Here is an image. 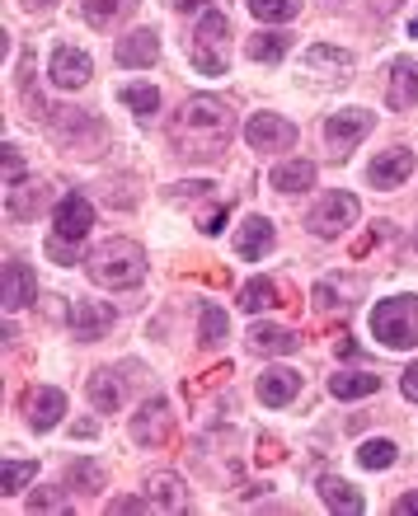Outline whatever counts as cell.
I'll use <instances>...</instances> for the list:
<instances>
[{"instance_id": "1", "label": "cell", "mask_w": 418, "mask_h": 516, "mask_svg": "<svg viewBox=\"0 0 418 516\" xmlns=\"http://www.w3.org/2000/svg\"><path fill=\"white\" fill-rule=\"evenodd\" d=\"M90 277L99 287H113V291L137 287L141 277H146V254H141V244H132V240L99 244L90 254Z\"/></svg>"}, {"instance_id": "2", "label": "cell", "mask_w": 418, "mask_h": 516, "mask_svg": "<svg viewBox=\"0 0 418 516\" xmlns=\"http://www.w3.org/2000/svg\"><path fill=\"white\" fill-rule=\"evenodd\" d=\"M372 334L381 338V348L409 352L418 348V301L414 296H390L372 310Z\"/></svg>"}, {"instance_id": "3", "label": "cell", "mask_w": 418, "mask_h": 516, "mask_svg": "<svg viewBox=\"0 0 418 516\" xmlns=\"http://www.w3.org/2000/svg\"><path fill=\"white\" fill-rule=\"evenodd\" d=\"M226 38H231V19L221 10H202L198 33H193V66L202 76H226V52H221Z\"/></svg>"}, {"instance_id": "4", "label": "cell", "mask_w": 418, "mask_h": 516, "mask_svg": "<svg viewBox=\"0 0 418 516\" xmlns=\"http://www.w3.org/2000/svg\"><path fill=\"white\" fill-rule=\"evenodd\" d=\"M362 216L353 193H325V198L310 207V221L306 226L320 235V240H339L343 230H353V221Z\"/></svg>"}, {"instance_id": "5", "label": "cell", "mask_w": 418, "mask_h": 516, "mask_svg": "<svg viewBox=\"0 0 418 516\" xmlns=\"http://www.w3.org/2000/svg\"><path fill=\"white\" fill-rule=\"evenodd\" d=\"M179 132H193V137H226L231 132V113L221 99L202 94V99H188L184 113H179Z\"/></svg>"}, {"instance_id": "6", "label": "cell", "mask_w": 418, "mask_h": 516, "mask_svg": "<svg viewBox=\"0 0 418 516\" xmlns=\"http://www.w3.org/2000/svg\"><path fill=\"white\" fill-rule=\"evenodd\" d=\"M372 127H376V113H367V108H339V113H329V118H325L329 151H334V155L353 151V146L367 137Z\"/></svg>"}, {"instance_id": "7", "label": "cell", "mask_w": 418, "mask_h": 516, "mask_svg": "<svg viewBox=\"0 0 418 516\" xmlns=\"http://www.w3.org/2000/svg\"><path fill=\"white\" fill-rule=\"evenodd\" d=\"M90 226H94V207L85 202V193H66V198L57 202V212H52V230H57V240L80 244L85 235H90Z\"/></svg>"}, {"instance_id": "8", "label": "cell", "mask_w": 418, "mask_h": 516, "mask_svg": "<svg viewBox=\"0 0 418 516\" xmlns=\"http://www.w3.org/2000/svg\"><path fill=\"white\" fill-rule=\"evenodd\" d=\"M245 141L254 151H287V146H296V127L282 113H254L245 122Z\"/></svg>"}, {"instance_id": "9", "label": "cell", "mask_w": 418, "mask_h": 516, "mask_svg": "<svg viewBox=\"0 0 418 516\" xmlns=\"http://www.w3.org/2000/svg\"><path fill=\"white\" fill-rule=\"evenodd\" d=\"M38 296V282H33V268L24 258H5V273H0V301H5V315L10 310H24Z\"/></svg>"}, {"instance_id": "10", "label": "cell", "mask_w": 418, "mask_h": 516, "mask_svg": "<svg viewBox=\"0 0 418 516\" xmlns=\"http://www.w3.org/2000/svg\"><path fill=\"white\" fill-rule=\"evenodd\" d=\"M66 319H71V329H76L85 343H94V338H104L113 329V319H118V310L104 301H71L66 305Z\"/></svg>"}, {"instance_id": "11", "label": "cell", "mask_w": 418, "mask_h": 516, "mask_svg": "<svg viewBox=\"0 0 418 516\" xmlns=\"http://www.w3.org/2000/svg\"><path fill=\"white\" fill-rule=\"evenodd\" d=\"M390 85H386V104L395 108V113H404V108L418 104V61L414 57H395L390 61Z\"/></svg>"}, {"instance_id": "12", "label": "cell", "mask_w": 418, "mask_h": 516, "mask_svg": "<svg viewBox=\"0 0 418 516\" xmlns=\"http://www.w3.org/2000/svg\"><path fill=\"white\" fill-rule=\"evenodd\" d=\"M47 76H52V85H62V90H80V85L94 76V66H90V57H85L80 47H57V52H52V66H47Z\"/></svg>"}, {"instance_id": "13", "label": "cell", "mask_w": 418, "mask_h": 516, "mask_svg": "<svg viewBox=\"0 0 418 516\" xmlns=\"http://www.w3.org/2000/svg\"><path fill=\"white\" fill-rule=\"evenodd\" d=\"M132 437L141 446H160V441L170 437V404L165 399H146L141 413H132Z\"/></svg>"}, {"instance_id": "14", "label": "cell", "mask_w": 418, "mask_h": 516, "mask_svg": "<svg viewBox=\"0 0 418 516\" xmlns=\"http://www.w3.org/2000/svg\"><path fill=\"white\" fill-rule=\"evenodd\" d=\"M414 151H386V155H376L372 165H367V183H372V188H400L404 179H409V174H414Z\"/></svg>"}, {"instance_id": "15", "label": "cell", "mask_w": 418, "mask_h": 516, "mask_svg": "<svg viewBox=\"0 0 418 516\" xmlns=\"http://www.w3.org/2000/svg\"><path fill=\"white\" fill-rule=\"evenodd\" d=\"M296 395H301V371H292V366H268L264 376H259V399H264L268 409H282Z\"/></svg>"}, {"instance_id": "16", "label": "cell", "mask_w": 418, "mask_h": 516, "mask_svg": "<svg viewBox=\"0 0 418 516\" xmlns=\"http://www.w3.org/2000/svg\"><path fill=\"white\" fill-rule=\"evenodd\" d=\"M268 249H273V221L268 216H249L245 226L235 230V254L245 263H259Z\"/></svg>"}, {"instance_id": "17", "label": "cell", "mask_w": 418, "mask_h": 516, "mask_svg": "<svg viewBox=\"0 0 418 516\" xmlns=\"http://www.w3.org/2000/svg\"><path fill=\"white\" fill-rule=\"evenodd\" d=\"M123 371H94L90 385H85V395H90V404L99 413H118L123 409Z\"/></svg>"}, {"instance_id": "18", "label": "cell", "mask_w": 418, "mask_h": 516, "mask_svg": "<svg viewBox=\"0 0 418 516\" xmlns=\"http://www.w3.org/2000/svg\"><path fill=\"white\" fill-rule=\"evenodd\" d=\"M62 413H66L62 390H33L29 395V427L33 432H52V427L62 423Z\"/></svg>"}, {"instance_id": "19", "label": "cell", "mask_w": 418, "mask_h": 516, "mask_svg": "<svg viewBox=\"0 0 418 516\" xmlns=\"http://www.w3.org/2000/svg\"><path fill=\"white\" fill-rule=\"evenodd\" d=\"M320 498H325L329 512H339V516H357L367 502H362V493H357L348 479H339V474H325L320 479Z\"/></svg>"}, {"instance_id": "20", "label": "cell", "mask_w": 418, "mask_h": 516, "mask_svg": "<svg viewBox=\"0 0 418 516\" xmlns=\"http://www.w3.org/2000/svg\"><path fill=\"white\" fill-rule=\"evenodd\" d=\"M155 61H160V38L151 29L127 33L118 43V66H155Z\"/></svg>"}, {"instance_id": "21", "label": "cell", "mask_w": 418, "mask_h": 516, "mask_svg": "<svg viewBox=\"0 0 418 516\" xmlns=\"http://www.w3.org/2000/svg\"><path fill=\"white\" fill-rule=\"evenodd\" d=\"M348 66H353V57L339 52V47H329V43H315L306 52V71H315V76H325V80L348 76Z\"/></svg>"}, {"instance_id": "22", "label": "cell", "mask_w": 418, "mask_h": 516, "mask_svg": "<svg viewBox=\"0 0 418 516\" xmlns=\"http://www.w3.org/2000/svg\"><path fill=\"white\" fill-rule=\"evenodd\" d=\"M151 502L160 512H188V493L179 474H151Z\"/></svg>"}, {"instance_id": "23", "label": "cell", "mask_w": 418, "mask_h": 516, "mask_svg": "<svg viewBox=\"0 0 418 516\" xmlns=\"http://www.w3.org/2000/svg\"><path fill=\"white\" fill-rule=\"evenodd\" d=\"M381 390V376H372V371H343V376L329 380V395L334 399H367Z\"/></svg>"}, {"instance_id": "24", "label": "cell", "mask_w": 418, "mask_h": 516, "mask_svg": "<svg viewBox=\"0 0 418 516\" xmlns=\"http://www.w3.org/2000/svg\"><path fill=\"white\" fill-rule=\"evenodd\" d=\"M249 348H254V352H273V357H278V352H296V348H301V338H296L292 329L254 324V329H249Z\"/></svg>"}, {"instance_id": "25", "label": "cell", "mask_w": 418, "mask_h": 516, "mask_svg": "<svg viewBox=\"0 0 418 516\" xmlns=\"http://www.w3.org/2000/svg\"><path fill=\"white\" fill-rule=\"evenodd\" d=\"M273 188L278 193H306V188H315V165L310 160H287V165L273 169Z\"/></svg>"}, {"instance_id": "26", "label": "cell", "mask_w": 418, "mask_h": 516, "mask_svg": "<svg viewBox=\"0 0 418 516\" xmlns=\"http://www.w3.org/2000/svg\"><path fill=\"white\" fill-rule=\"evenodd\" d=\"M245 52L254 61H282L287 52H292V33H282V29H273V33H254L245 43Z\"/></svg>"}, {"instance_id": "27", "label": "cell", "mask_w": 418, "mask_h": 516, "mask_svg": "<svg viewBox=\"0 0 418 516\" xmlns=\"http://www.w3.org/2000/svg\"><path fill=\"white\" fill-rule=\"evenodd\" d=\"M273 301H278V287H273L268 277H254V282H245V287H240V296H235V305H240V310H249V315L268 310Z\"/></svg>"}, {"instance_id": "28", "label": "cell", "mask_w": 418, "mask_h": 516, "mask_svg": "<svg viewBox=\"0 0 418 516\" xmlns=\"http://www.w3.org/2000/svg\"><path fill=\"white\" fill-rule=\"evenodd\" d=\"M395 441H386V437H372V441H362V451H357V465L362 470H390L395 465Z\"/></svg>"}, {"instance_id": "29", "label": "cell", "mask_w": 418, "mask_h": 516, "mask_svg": "<svg viewBox=\"0 0 418 516\" xmlns=\"http://www.w3.org/2000/svg\"><path fill=\"white\" fill-rule=\"evenodd\" d=\"M66 488L90 498V493H99V488H104V470H99L94 460H76V465L66 470Z\"/></svg>"}, {"instance_id": "30", "label": "cell", "mask_w": 418, "mask_h": 516, "mask_svg": "<svg viewBox=\"0 0 418 516\" xmlns=\"http://www.w3.org/2000/svg\"><path fill=\"white\" fill-rule=\"evenodd\" d=\"M249 10L264 24H287V19L301 15V0H249Z\"/></svg>"}, {"instance_id": "31", "label": "cell", "mask_w": 418, "mask_h": 516, "mask_svg": "<svg viewBox=\"0 0 418 516\" xmlns=\"http://www.w3.org/2000/svg\"><path fill=\"white\" fill-rule=\"evenodd\" d=\"M226 329H231V319H226V310H221V305H202V329H198V338L202 343H212V348H217L221 338H226Z\"/></svg>"}, {"instance_id": "32", "label": "cell", "mask_w": 418, "mask_h": 516, "mask_svg": "<svg viewBox=\"0 0 418 516\" xmlns=\"http://www.w3.org/2000/svg\"><path fill=\"white\" fill-rule=\"evenodd\" d=\"M33 474H38V465H33V460H5V470H0V493H5V498H10V493H19Z\"/></svg>"}, {"instance_id": "33", "label": "cell", "mask_w": 418, "mask_h": 516, "mask_svg": "<svg viewBox=\"0 0 418 516\" xmlns=\"http://www.w3.org/2000/svg\"><path fill=\"white\" fill-rule=\"evenodd\" d=\"M123 104L146 118V113H155V108H160V90H155V85H123Z\"/></svg>"}, {"instance_id": "34", "label": "cell", "mask_w": 418, "mask_h": 516, "mask_svg": "<svg viewBox=\"0 0 418 516\" xmlns=\"http://www.w3.org/2000/svg\"><path fill=\"white\" fill-rule=\"evenodd\" d=\"M127 5H132V0H85V19H90V24H109L113 15H123Z\"/></svg>"}, {"instance_id": "35", "label": "cell", "mask_w": 418, "mask_h": 516, "mask_svg": "<svg viewBox=\"0 0 418 516\" xmlns=\"http://www.w3.org/2000/svg\"><path fill=\"white\" fill-rule=\"evenodd\" d=\"M0 174H5V188H10V183H19V174H24V160H19V151L10 146V141L0 146Z\"/></svg>"}, {"instance_id": "36", "label": "cell", "mask_w": 418, "mask_h": 516, "mask_svg": "<svg viewBox=\"0 0 418 516\" xmlns=\"http://www.w3.org/2000/svg\"><path fill=\"white\" fill-rule=\"evenodd\" d=\"M151 507H155V502L151 498H137V493H127V498H113L109 502L113 516H123V512H151Z\"/></svg>"}, {"instance_id": "37", "label": "cell", "mask_w": 418, "mask_h": 516, "mask_svg": "<svg viewBox=\"0 0 418 516\" xmlns=\"http://www.w3.org/2000/svg\"><path fill=\"white\" fill-rule=\"evenodd\" d=\"M29 512H66V498H57V493H33Z\"/></svg>"}, {"instance_id": "38", "label": "cell", "mask_w": 418, "mask_h": 516, "mask_svg": "<svg viewBox=\"0 0 418 516\" xmlns=\"http://www.w3.org/2000/svg\"><path fill=\"white\" fill-rule=\"evenodd\" d=\"M400 390H404V399H414L418 404V362L404 371V380H400Z\"/></svg>"}, {"instance_id": "39", "label": "cell", "mask_w": 418, "mask_h": 516, "mask_svg": "<svg viewBox=\"0 0 418 516\" xmlns=\"http://www.w3.org/2000/svg\"><path fill=\"white\" fill-rule=\"evenodd\" d=\"M395 512H400V516L418 512V493H404V498H400V502H395Z\"/></svg>"}, {"instance_id": "40", "label": "cell", "mask_w": 418, "mask_h": 516, "mask_svg": "<svg viewBox=\"0 0 418 516\" xmlns=\"http://www.w3.org/2000/svg\"><path fill=\"white\" fill-rule=\"evenodd\" d=\"M334 348H339V357H357V343H353V334H339V343H334Z\"/></svg>"}, {"instance_id": "41", "label": "cell", "mask_w": 418, "mask_h": 516, "mask_svg": "<svg viewBox=\"0 0 418 516\" xmlns=\"http://www.w3.org/2000/svg\"><path fill=\"white\" fill-rule=\"evenodd\" d=\"M221 226H226V212H217V216H212V221H207V226H202V230H207V235H217Z\"/></svg>"}, {"instance_id": "42", "label": "cell", "mask_w": 418, "mask_h": 516, "mask_svg": "<svg viewBox=\"0 0 418 516\" xmlns=\"http://www.w3.org/2000/svg\"><path fill=\"white\" fill-rule=\"evenodd\" d=\"M376 10H395V5H400V0H372Z\"/></svg>"}, {"instance_id": "43", "label": "cell", "mask_w": 418, "mask_h": 516, "mask_svg": "<svg viewBox=\"0 0 418 516\" xmlns=\"http://www.w3.org/2000/svg\"><path fill=\"white\" fill-rule=\"evenodd\" d=\"M29 5H33V10H38V5H52V0H29Z\"/></svg>"}, {"instance_id": "44", "label": "cell", "mask_w": 418, "mask_h": 516, "mask_svg": "<svg viewBox=\"0 0 418 516\" xmlns=\"http://www.w3.org/2000/svg\"><path fill=\"white\" fill-rule=\"evenodd\" d=\"M414 38H418V19H414Z\"/></svg>"}]
</instances>
